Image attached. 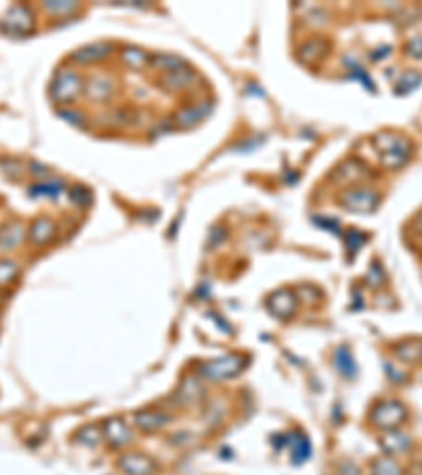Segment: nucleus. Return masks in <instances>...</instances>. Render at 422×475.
Returning <instances> with one entry per match:
<instances>
[{
    "mask_svg": "<svg viewBox=\"0 0 422 475\" xmlns=\"http://www.w3.org/2000/svg\"><path fill=\"white\" fill-rule=\"evenodd\" d=\"M309 452H311V443L302 435V437L298 439V443H293V461H304L309 456Z\"/></svg>",
    "mask_w": 422,
    "mask_h": 475,
    "instance_id": "obj_28",
    "label": "nucleus"
},
{
    "mask_svg": "<svg viewBox=\"0 0 422 475\" xmlns=\"http://www.w3.org/2000/svg\"><path fill=\"white\" fill-rule=\"evenodd\" d=\"M72 201L76 203V205H82V207H87L89 203H91V193H89L87 188H74L72 190Z\"/></svg>",
    "mask_w": 422,
    "mask_h": 475,
    "instance_id": "obj_31",
    "label": "nucleus"
},
{
    "mask_svg": "<svg viewBox=\"0 0 422 475\" xmlns=\"http://www.w3.org/2000/svg\"><path fill=\"white\" fill-rule=\"evenodd\" d=\"M110 49H112V47H110V45H106V43L87 45V47H82V49L74 51L72 59H74V61H78V63H93V61H100V59L108 57Z\"/></svg>",
    "mask_w": 422,
    "mask_h": 475,
    "instance_id": "obj_15",
    "label": "nucleus"
},
{
    "mask_svg": "<svg viewBox=\"0 0 422 475\" xmlns=\"http://www.w3.org/2000/svg\"><path fill=\"white\" fill-rule=\"evenodd\" d=\"M25 237V229L21 222H7L0 226V251H11L21 245Z\"/></svg>",
    "mask_w": 422,
    "mask_h": 475,
    "instance_id": "obj_11",
    "label": "nucleus"
},
{
    "mask_svg": "<svg viewBox=\"0 0 422 475\" xmlns=\"http://www.w3.org/2000/svg\"><path fill=\"white\" fill-rule=\"evenodd\" d=\"M334 363L338 366V370L342 372V376L353 378L357 374V363H355V359H353V355H351V351H348L346 346H340L338 351H336Z\"/></svg>",
    "mask_w": 422,
    "mask_h": 475,
    "instance_id": "obj_20",
    "label": "nucleus"
},
{
    "mask_svg": "<svg viewBox=\"0 0 422 475\" xmlns=\"http://www.w3.org/2000/svg\"><path fill=\"white\" fill-rule=\"evenodd\" d=\"M401 473H403V471H401V467L397 465V461L388 458V456L378 458V461L372 463V475H401Z\"/></svg>",
    "mask_w": 422,
    "mask_h": 475,
    "instance_id": "obj_23",
    "label": "nucleus"
},
{
    "mask_svg": "<svg viewBox=\"0 0 422 475\" xmlns=\"http://www.w3.org/2000/svg\"><path fill=\"white\" fill-rule=\"evenodd\" d=\"M45 9L55 13V15H64V13H70L76 9V3H53V0H49V3H45Z\"/></svg>",
    "mask_w": 422,
    "mask_h": 475,
    "instance_id": "obj_29",
    "label": "nucleus"
},
{
    "mask_svg": "<svg viewBox=\"0 0 422 475\" xmlns=\"http://www.w3.org/2000/svg\"><path fill=\"white\" fill-rule=\"evenodd\" d=\"M420 353H422V351H420Z\"/></svg>",
    "mask_w": 422,
    "mask_h": 475,
    "instance_id": "obj_33",
    "label": "nucleus"
},
{
    "mask_svg": "<svg viewBox=\"0 0 422 475\" xmlns=\"http://www.w3.org/2000/svg\"><path fill=\"white\" fill-rule=\"evenodd\" d=\"M118 469L125 475H155L157 463L140 452H129L118 458Z\"/></svg>",
    "mask_w": 422,
    "mask_h": 475,
    "instance_id": "obj_7",
    "label": "nucleus"
},
{
    "mask_svg": "<svg viewBox=\"0 0 422 475\" xmlns=\"http://www.w3.org/2000/svg\"><path fill=\"white\" fill-rule=\"evenodd\" d=\"M64 190L62 182H41L30 188V195L32 197H59Z\"/></svg>",
    "mask_w": 422,
    "mask_h": 475,
    "instance_id": "obj_22",
    "label": "nucleus"
},
{
    "mask_svg": "<svg viewBox=\"0 0 422 475\" xmlns=\"http://www.w3.org/2000/svg\"><path fill=\"white\" fill-rule=\"evenodd\" d=\"M123 61L127 63L129 68L137 70V68L146 66V63H148V57H146V53H144L142 49H137V47H125V49H123Z\"/></svg>",
    "mask_w": 422,
    "mask_h": 475,
    "instance_id": "obj_24",
    "label": "nucleus"
},
{
    "mask_svg": "<svg viewBox=\"0 0 422 475\" xmlns=\"http://www.w3.org/2000/svg\"><path fill=\"white\" fill-rule=\"evenodd\" d=\"M82 89V81L74 70H59L53 85H51V98L59 104H70Z\"/></svg>",
    "mask_w": 422,
    "mask_h": 475,
    "instance_id": "obj_5",
    "label": "nucleus"
},
{
    "mask_svg": "<svg viewBox=\"0 0 422 475\" xmlns=\"http://www.w3.org/2000/svg\"><path fill=\"white\" fill-rule=\"evenodd\" d=\"M296 294L291 290H279L275 294H270L268 300H266V306L270 308V313H273L275 317H279V319H289V317L296 313Z\"/></svg>",
    "mask_w": 422,
    "mask_h": 475,
    "instance_id": "obj_8",
    "label": "nucleus"
},
{
    "mask_svg": "<svg viewBox=\"0 0 422 475\" xmlns=\"http://www.w3.org/2000/svg\"><path fill=\"white\" fill-rule=\"evenodd\" d=\"M17 273H19V266L15 260H9V258L0 260V288H3V285H9L17 277Z\"/></svg>",
    "mask_w": 422,
    "mask_h": 475,
    "instance_id": "obj_26",
    "label": "nucleus"
},
{
    "mask_svg": "<svg viewBox=\"0 0 422 475\" xmlns=\"http://www.w3.org/2000/svg\"><path fill=\"white\" fill-rule=\"evenodd\" d=\"M243 363H245L243 357L224 355V357H218V359H209V361L199 363L197 372L205 380H224V378L236 376L241 372V368H243Z\"/></svg>",
    "mask_w": 422,
    "mask_h": 475,
    "instance_id": "obj_4",
    "label": "nucleus"
},
{
    "mask_svg": "<svg viewBox=\"0 0 422 475\" xmlns=\"http://www.w3.org/2000/svg\"><path fill=\"white\" fill-rule=\"evenodd\" d=\"M110 93H112V85H110V81L104 78V76H96L93 81H89V85H87V95H89L91 100H96V102L106 100Z\"/></svg>",
    "mask_w": 422,
    "mask_h": 475,
    "instance_id": "obj_19",
    "label": "nucleus"
},
{
    "mask_svg": "<svg viewBox=\"0 0 422 475\" xmlns=\"http://www.w3.org/2000/svg\"><path fill=\"white\" fill-rule=\"evenodd\" d=\"M380 446L388 454H401L412 446V441H410V437L406 433L395 429V431H386V435L380 439Z\"/></svg>",
    "mask_w": 422,
    "mask_h": 475,
    "instance_id": "obj_13",
    "label": "nucleus"
},
{
    "mask_svg": "<svg viewBox=\"0 0 422 475\" xmlns=\"http://www.w3.org/2000/svg\"><path fill=\"white\" fill-rule=\"evenodd\" d=\"M340 203L348 211L370 213V211H374L378 207L380 195L376 193L374 188H368V186H351L340 195Z\"/></svg>",
    "mask_w": 422,
    "mask_h": 475,
    "instance_id": "obj_3",
    "label": "nucleus"
},
{
    "mask_svg": "<svg viewBox=\"0 0 422 475\" xmlns=\"http://www.w3.org/2000/svg\"><path fill=\"white\" fill-rule=\"evenodd\" d=\"M406 53L410 57H416V59H422V36H414L408 41L406 45Z\"/></svg>",
    "mask_w": 422,
    "mask_h": 475,
    "instance_id": "obj_30",
    "label": "nucleus"
},
{
    "mask_svg": "<svg viewBox=\"0 0 422 475\" xmlns=\"http://www.w3.org/2000/svg\"><path fill=\"white\" fill-rule=\"evenodd\" d=\"M408 408L397 401V399H384L378 401L372 410H370V423L382 431H395L399 429L406 421H408Z\"/></svg>",
    "mask_w": 422,
    "mask_h": 475,
    "instance_id": "obj_2",
    "label": "nucleus"
},
{
    "mask_svg": "<svg viewBox=\"0 0 422 475\" xmlns=\"http://www.w3.org/2000/svg\"><path fill=\"white\" fill-rule=\"evenodd\" d=\"M325 53H327V41H323V39H313V41H307L302 47H300L298 57L302 59V61H307V63H311V61L321 59Z\"/></svg>",
    "mask_w": 422,
    "mask_h": 475,
    "instance_id": "obj_17",
    "label": "nucleus"
},
{
    "mask_svg": "<svg viewBox=\"0 0 422 475\" xmlns=\"http://www.w3.org/2000/svg\"><path fill=\"white\" fill-rule=\"evenodd\" d=\"M420 351H422V346H418L416 342H403V344L397 346V355H399V359H403V361L416 359V357L420 355Z\"/></svg>",
    "mask_w": 422,
    "mask_h": 475,
    "instance_id": "obj_27",
    "label": "nucleus"
},
{
    "mask_svg": "<svg viewBox=\"0 0 422 475\" xmlns=\"http://www.w3.org/2000/svg\"><path fill=\"white\" fill-rule=\"evenodd\" d=\"M209 110H211L209 102H201V104L188 106V108H184L182 112L175 114V123H177L179 127H192L197 120L205 118V114H207Z\"/></svg>",
    "mask_w": 422,
    "mask_h": 475,
    "instance_id": "obj_16",
    "label": "nucleus"
},
{
    "mask_svg": "<svg viewBox=\"0 0 422 475\" xmlns=\"http://www.w3.org/2000/svg\"><path fill=\"white\" fill-rule=\"evenodd\" d=\"M150 63L157 68V70H163V72H175L179 68H184L186 63L182 57L177 55H167V53H161V55H155L153 59H150Z\"/></svg>",
    "mask_w": 422,
    "mask_h": 475,
    "instance_id": "obj_18",
    "label": "nucleus"
},
{
    "mask_svg": "<svg viewBox=\"0 0 422 475\" xmlns=\"http://www.w3.org/2000/svg\"><path fill=\"white\" fill-rule=\"evenodd\" d=\"M55 235V224L49 218H38L32 222V226L27 231V239L32 245H45L53 239Z\"/></svg>",
    "mask_w": 422,
    "mask_h": 475,
    "instance_id": "obj_12",
    "label": "nucleus"
},
{
    "mask_svg": "<svg viewBox=\"0 0 422 475\" xmlns=\"http://www.w3.org/2000/svg\"><path fill=\"white\" fill-rule=\"evenodd\" d=\"M80 443H85V446H96V443L104 437L102 429L93 427V425H85L76 435H74Z\"/></svg>",
    "mask_w": 422,
    "mask_h": 475,
    "instance_id": "obj_25",
    "label": "nucleus"
},
{
    "mask_svg": "<svg viewBox=\"0 0 422 475\" xmlns=\"http://www.w3.org/2000/svg\"><path fill=\"white\" fill-rule=\"evenodd\" d=\"M414 231H416L418 235H422V213H418V215L414 218Z\"/></svg>",
    "mask_w": 422,
    "mask_h": 475,
    "instance_id": "obj_32",
    "label": "nucleus"
},
{
    "mask_svg": "<svg viewBox=\"0 0 422 475\" xmlns=\"http://www.w3.org/2000/svg\"><path fill=\"white\" fill-rule=\"evenodd\" d=\"M169 423H171V416L165 414V412H161V410H142V412H137V414H135V425L146 433L159 431Z\"/></svg>",
    "mask_w": 422,
    "mask_h": 475,
    "instance_id": "obj_10",
    "label": "nucleus"
},
{
    "mask_svg": "<svg viewBox=\"0 0 422 475\" xmlns=\"http://www.w3.org/2000/svg\"><path fill=\"white\" fill-rule=\"evenodd\" d=\"M34 13L30 7L25 5H15L11 7L3 21H0V28H3L5 32H11V34H27V32H32L34 30Z\"/></svg>",
    "mask_w": 422,
    "mask_h": 475,
    "instance_id": "obj_6",
    "label": "nucleus"
},
{
    "mask_svg": "<svg viewBox=\"0 0 422 475\" xmlns=\"http://www.w3.org/2000/svg\"><path fill=\"white\" fill-rule=\"evenodd\" d=\"M102 433H104V437L108 439V443H112L114 448H123V446H127V443L133 439V433H131V429L127 427V423L123 421V419H110L106 425H104V429H102Z\"/></svg>",
    "mask_w": 422,
    "mask_h": 475,
    "instance_id": "obj_9",
    "label": "nucleus"
},
{
    "mask_svg": "<svg viewBox=\"0 0 422 475\" xmlns=\"http://www.w3.org/2000/svg\"><path fill=\"white\" fill-rule=\"evenodd\" d=\"M195 81H197V74H195L188 66L179 68V70H175V72H167V74L161 78V83L165 85V89H171V91H175V89H186V87L192 85Z\"/></svg>",
    "mask_w": 422,
    "mask_h": 475,
    "instance_id": "obj_14",
    "label": "nucleus"
},
{
    "mask_svg": "<svg viewBox=\"0 0 422 475\" xmlns=\"http://www.w3.org/2000/svg\"><path fill=\"white\" fill-rule=\"evenodd\" d=\"M380 165L384 169H399L412 158V142L395 131H382L374 138Z\"/></svg>",
    "mask_w": 422,
    "mask_h": 475,
    "instance_id": "obj_1",
    "label": "nucleus"
},
{
    "mask_svg": "<svg viewBox=\"0 0 422 475\" xmlns=\"http://www.w3.org/2000/svg\"><path fill=\"white\" fill-rule=\"evenodd\" d=\"M422 85V74L420 72H414V70H408L399 76V81L395 83V93L399 95H408L412 93L414 89H418Z\"/></svg>",
    "mask_w": 422,
    "mask_h": 475,
    "instance_id": "obj_21",
    "label": "nucleus"
}]
</instances>
